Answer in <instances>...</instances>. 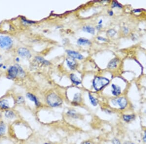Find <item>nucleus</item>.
Listing matches in <instances>:
<instances>
[{
	"mask_svg": "<svg viewBox=\"0 0 146 144\" xmlns=\"http://www.w3.org/2000/svg\"><path fill=\"white\" fill-rule=\"evenodd\" d=\"M48 105L52 107H56L62 105V100L60 97L55 93H51L48 95L46 98Z\"/></svg>",
	"mask_w": 146,
	"mask_h": 144,
	"instance_id": "nucleus-1",
	"label": "nucleus"
},
{
	"mask_svg": "<svg viewBox=\"0 0 146 144\" xmlns=\"http://www.w3.org/2000/svg\"><path fill=\"white\" fill-rule=\"evenodd\" d=\"M109 82V80L106 78L96 77L93 81V86L96 91H100L108 85Z\"/></svg>",
	"mask_w": 146,
	"mask_h": 144,
	"instance_id": "nucleus-2",
	"label": "nucleus"
},
{
	"mask_svg": "<svg viewBox=\"0 0 146 144\" xmlns=\"http://www.w3.org/2000/svg\"><path fill=\"white\" fill-rule=\"evenodd\" d=\"M111 103L114 106H118L119 109L123 110L128 106V101L124 97H118L111 100Z\"/></svg>",
	"mask_w": 146,
	"mask_h": 144,
	"instance_id": "nucleus-3",
	"label": "nucleus"
},
{
	"mask_svg": "<svg viewBox=\"0 0 146 144\" xmlns=\"http://www.w3.org/2000/svg\"><path fill=\"white\" fill-rule=\"evenodd\" d=\"M13 45V41L8 36H0V48L3 49H9Z\"/></svg>",
	"mask_w": 146,
	"mask_h": 144,
	"instance_id": "nucleus-4",
	"label": "nucleus"
},
{
	"mask_svg": "<svg viewBox=\"0 0 146 144\" xmlns=\"http://www.w3.org/2000/svg\"><path fill=\"white\" fill-rule=\"evenodd\" d=\"M7 76L11 79H14L19 75V66H10L7 70Z\"/></svg>",
	"mask_w": 146,
	"mask_h": 144,
	"instance_id": "nucleus-5",
	"label": "nucleus"
},
{
	"mask_svg": "<svg viewBox=\"0 0 146 144\" xmlns=\"http://www.w3.org/2000/svg\"><path fill=\"white\" fill-rule=\"evenodd\" d=\"M121 118L124 122L130 123L135 121L136 118V115L135 114H126L121 116Z\"/></svg>",
	"mask_w": 146,
	"mask_h": 144,
	"instance_id": "nucleus-6",
	"label": "nucleus"
},
{
	"mask_svg": "<svg viewBox=\"0 0 146 144\" xmlns=\"http://www.w3.org/2000/svg\"><path fill=\"white\" fill-rule=\"evenodd\" d=\"M18 53L20 57L23 58H29L31 57L30 51L25 48H19L18 50Z\"/></svg>",
	"mask_w": 146,
	"mask_h": 144,
	"instance_id": "nucleus-7",
	"label": "nucleus"
},
{
	"mask_svg": "<svg viewBox=\"0 0 146 144\" xmlns=\"http://www.w3.org/2000/svg\"><path fill=\"white\" fill-rule=\"evenodd\" d=\"M66 52L68 55L73 59H77L78 60L83 59V56L76 51H71V50H67Z\"/></svg>",
	"mask_w": 146,
	"mask_h": 144,
	"instance_id": "nucleus-8",
	"label": "nucleus"
},
{
	"mask_svg": "<svg viewBox=\"0 0 146 144\" xmlns=\"http://www.w3.org/2000/svg\"><path fill=\"white\" fill-rule=\"evenodd\" d=\"M10 109L9 102L7 99H2L0 100V110L6 111Z\"/></svg>",
	"mask_w": 146,
	"mask_h": 144,
	"instance_id": "nucleus-9",
	"label": "nucleus"
},
{
	"mask_svg": "<svg viewBox=\"0 0 146 144\" xmlns=\"http://www.w3.org/2000/svg\"><path fill=\"white\" fill-rule=\"evenodd\" d=\"M66 115L69 118L72 119H78L80 118L79 114L77 113L74 110L71 109L68 110L66 113Z\"/></svg>",
	"mask_w": 146,
	"mask_h": 144,
	"instance_id": "nucleus-10",
	"label": "nucleus"
},
{
	"mask_svg": "<svg viewBox=\"0 0 146 144\" xmlns=\"http://www.w3.org/2000/svg\"><path fill=\"white\" fill-rule=\"evenodd\" d=\"M111 93L115 97L119 96L121 93V88L119 86L113 84L111 85Z\"/></svg>",
	"mask_w": 146,
	"mask_h": 144,
	"instance_id": "nucleus-11",
	"label": "nucleus"
},
{
	"mask_svg": "<svg viewBox=\"0 0 146 144\" xmlns=\"http://www.w3.org/2000/svg\"><path fill=\"white\" fill-rule=\"evenodd\" d=\"M27 98L28 99H30V101H33L35 103V105L37 107H39L40 106V103L38 101V99H37L36 97L32 93H28L27 94Z\"/></svg>",
	"mask_w": 146,
	"mask_h": 144,
	"instance_id": "nucleus-12",
	"label": "nucleus"
},
{
	"mask_svg": "<svg viewBox=\"0 0 146 144\" xmlns=\"http://www.w3.org/2000/svg\"><path fill=\"white\" fill-rule=\"evenodd\" d=\"M67 63L68 66L71 70H74L76 67V62L73 58H67Z\"/></svg>",
	"mask_w": 146,
	"mask_h": 144,
	"instance_id": "nucleus-13",
	"label": "nucleus"
},
{
	"mask_svg": "<svg viewBox=\"0 0 146 144\" xmlns=\"http://www.w3.org/2000/svg\"><path fill=\"white\" fill-rule=\"evenodd\" d=\"M5 116L7 119H13L15 117V113L11 110L9 109L5 111Z\"/></svg>",
	"mask_w": 146,
	"mask_h": 144,
	"instance_id": "nucleus-14",
	"label": "nucleus"
},
{
	"mask_svg": "<svg viewBox=\"0 0 146 144\" xmlns=\"http://www.w3.org/2000/svg\"><path fill=\"white\" fill-rule=\"evenodd\" d=\"M6 125L3 121L0 122V137L5 135L6 132Z\"/></svg>",
	"mask_w": 146,
	"mask_h": 144,
	"instance_id": "nucleus-15",
	"label": "nucleus"
},
{
	"mask_svg": "<svg viewBox=\"0 0 146 144\" xmlns=\"http://www.w3.org/2000/svg\"><path fill=\"white\" fill-rule=\"evenodd\" d=\"M82 101V97L81 95L79 93H76L74 95L73 98V103L74 105H78Z\"/></svg>",
	"mask_w": 146,
	"mask_h": 144,
	"instance_id": "nucleus-16",
	"label": "nucleus"
},
{
	"mask_svg": "<svg viewBox=\"0 0 146 144\" xmlns=\"http://www.w3.org/2000/svg\"><path fill=\"white\" fill-rule=\"evenodd\" d=\"M118 62V59H117V58L113 59L110 62V63H109L108 65V68H116Z\"/></svg>",
	"mask_w": 146,
	"mask_h": 144,
	"instance_id": "nucleus-17",
	"label": "nucleus"
},
{
	"mask_svg": "<svg viewBox=\"0 0 146 144\" xmlns=\"http://www.w3.org/2000/svg\"><path fill=\"white\" fill-rule=\"evenodd\" d=\"M88 96H89V99L90 103H91L92 105L94 106H97L98 105V99H96L95 97H94L90 93H89Z\"/></svg>",
	"mask_w": 146,
	"mask_h": 144,
	"instance_id": "nucleus-18",
	"label": "nucleus"
},
{
	"mask_svg": "<svg viewBox=\"0 0 146 144\" xmlns=\"http://www.w3.org/2000/svg\"><path fill=\"white\" fill-rule=\"evenodd\" d=\"M70 78L72 81L73 82V83L75 84V85H78L81 84V81H80V80L74 74H71L70 75Z\"/></svg>",
	"mask_w": 146,
	"mask_h": 144,
	"instance_id": "nucleus-19",
	"label": "nucleus"
},
{
	"mask_svg": "<svg viewBox=\"0 0 146 144\" xmlns=\"http://www.w3.org/2000/svg\"><path fill=\"white\" fill-rule=\"evenodd\" d=\"M78 44L80 45H90L91 44V42L89 40L83 38H80L78 40Z\"/></svg>",
	"mask_w": 146,
	"mask_h": 144,
	"instance_id": "nucleus-20",
	"label": "nucleus"
},
{
	"mask_svg": "<svg viewBox=\"0 0 146 144\" xmlns=\"http://www.w3.org/2000/svg\"><path fill=\"white\" fill-rule=\"evenodd\" d=\"M83 30L84 31L86 32L87 33L91 34H94L95 33V29L92 27L88 26L84 27L83 28Z\"/></svg>",
	"mask_w": 146,
	"mask_h": 144,
	"instance_id": "nucleus-21",
	"label": "nucleus"
},
{
	"mask_svg": "<svg viewBox=\"0 0 146 144\" xmlns=\"http://www.w3.org/2000/svg\"><path fill=\"white\" fill-rule=\"evenodd\" d=\"M25 99L22 96H19L16 99V103H17L18 105L23 104V103H25Z\"/></svg>",
	"mask_w": 146,
	"mask_h": 144,
	"instance_id": "nucleus-22",
	"label": "nucleus"
},
{
	"mask_svg": "<svg viewBox=\"0 0 146 144\" xmlns=\"http://www.w3.org/2000/svg\"><path fill=\"white\" fill-rule=\"evenodd\" d=\"M142 141L143 144H146V128L143 131L142 135Z\"/></svg>",
	"mask_w": 146,
	"mask_h": 144,
	"instance_id": "nucleus-23",
	"label": "nucleus"
},
{
	"mask_svg": "<svg viewBox=\"0 0 146 144\" xmlns=\"http://www.w3.org/2000/svg\"><path fill=\"white\" fill-rule=\"evenodd\" d=\"M36 60L40 62L41 63H42L43 64H45V65H48V64H49V63L48 62V61H47L46 60L43 59V58H41V57H37L36 58Z\"/></svg>",
	"mask_w": 146,
	"mask_h": 144,
	"instance_id": "nucleus-24",
	"label": "nucleus"
},
{
	"mask_svg": "<svg viewBox=\"0 0 146 144\" xmlns=\"http://www.w3.org/2000/svg\"><path fill=\"white\" fill-rule=\"evenodd\" d=\"M112 144H122L121 141L117 138H114L111 140Z\"/></svg>",
	"mask_w": 146,
	"mask_h": 144,
	"instance_id": "nucleus-25",
	"label": "nucleus"
},
{
	"mask_svg": "<svg viewBox=\"0 0 146 144\" xmlns=\"http://www.w3.org/2000/svg\"><path fill=\"white\" fill-rule=\"evenodd\" d=\"M112 7H122V5L118 3V2L116 1H113L112 4Z\"/></svg>",
	"mask_w": 146,
	"mask_h": 144,
	"instance_id": "nucleus-26",
	"label": "nucleus"
},
{
	"mask_svg": "<svg viewBox=\"0 0 146 144\" xmlns=\"http://www.w3.org/2000/svg\"><path fill=\"white\" fill-rule=\"evenodd\" d=\"M116 33V32L115 31V30H110L108 31V34L110 36H113Z\"/></svg>",
	"mask_w": 146,
	"mask_h": 144,
	"instance_id": "nucleus-27",
	"label": "nucleus"
},
{
	"mask_svg": "<svg viewBox=\"0 0 146 144\" xmlns=\"http://www.w3.org/2000/svg\"><path fill=\"white\" fill-rule=\"evenodd\" d=\"M81 144H95V143L91 140H85L83 141Z\"/></svg>",
	"mask_w": 146,
	"mask_h": 144,
	"instance_id": "nucleus-28",
	"label": "nucleus"
},
{
	"mask_svg": "<svg viewBox=\"0 0 146 144\" xmlns=\"http://www.w3.org/2000/svg\"><path fill=\"white\" fill-rule=\"evenodd\" d=\"M122 144H137L135 142H133V141H126L124 142Z\"/></svg>",
	"mask_w": 146,
	"mask_h": 144,
	"instance_id": "nucleus-29",
	"label": "nucleus"
},
{
	"mask_svg": "<svg viewBox=\"0 0 146 144\" xmlns=\"http://www.w3.org/2000/svg\"><path fill=\"white\" fill-rule=\"evenodd\" d=\"M98 39L99 40H101V41H106V39H105V38H103V37H98Z\"/></svg>",
	"mask_w": 146,
	"mask_h": 144,
	"instance_id": "nucleus-30",
	"label": "nucleus"
},
{
	"mask_svg": "<svg viewBox=\"0 0 146 144\" xmlns=\"http://www.w3.org/2000/svg\"><path fill=\"white\" fill-rule=\"evenodd\" d=\"M141 9H136V10H133V11L135 12V13H137V12H141Z\"/></svg>",
	"mask_w": 146,
	"mask_h": 144,
	"instance_id": "nucleus-31",
	"label": "nucleus"
},
{
	"mask_svg": "<svg viewBox=\"0 0 146 144\" xmlns=\"http://www.w3.org/2000/svg\"><path fill=\"white\" fill-rule=\"evenodd\" d=\"M124 31L125 32L127 33H128V29L126 27H124Z\"/></svg>",
	"mask_w": 146,
	"mask_h": 144,
	"instance_id": "nucleus-32",
	"label": "nucleus"
},
{
	"mask_svg": "<svg viewBox=\"0 0 146 144\" xmlns=\"http://www.w3.org/2000/svg\"><path fill=\"white\" fill-rule=\"evenodd\" d=\"M109 13L110 15V16H112V15H113V12L110 11V12H109Z\"/></svg>",
	"mask_w": 146,
	"mask_h": 144,
	"instance_id": "nucleus-33",
	"label": "nucleus"
},
{
	"mask_svg": "<svg viewBox=\"0 0 146 144\" xmlns=\"http://www.w3.org/2000/svg\"><path fill=\"white\" fill-rule=\"evenodd\" d=\"M44 144H49V143H45Z\"/></svg>",
	"mask_w": 146,
	"mask_h": 144,
	"instance_id": "nucleus-34",
	"label": "nucleus"
}]
</instances>
